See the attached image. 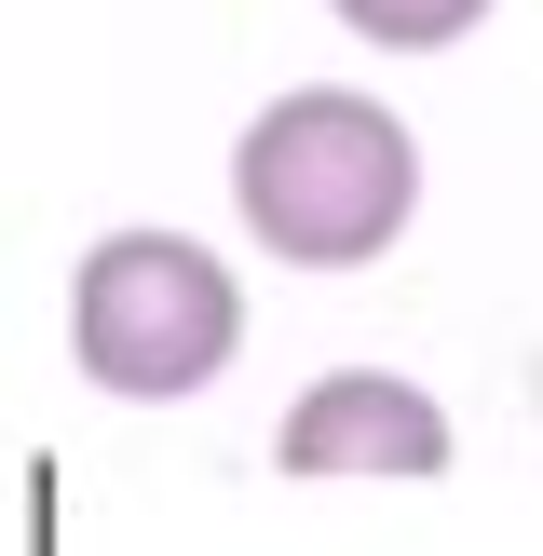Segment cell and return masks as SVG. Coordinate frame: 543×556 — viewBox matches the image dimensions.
<instances>
[{
	"mask_svg": "<svg viewBox=\"0 0 543 556\" xmlns=\"http://www.w3.org/2000/svg\"><path fill=\"white\" fill-rule=\"evenodd\" d=\"M244 353V286L190 231H109L68 271V367L123 407H190Z\"/></svg>",
	"mask_w": 543,
	"mask_h": 556,
	"instance_id": "cell-2",
	"label": "cell"
},
{
	"mask_svg": "<svg viewBox=\"0 0 543 556\" xmlns=\"http://www.w3.org/2000/svg\"><path fill=\"white\" fill-rule=\"evenodd\" d=\"M272 462L286 476H380V489H421V476H449V407L421 394V380H394V367H326L313 394L286 407V434H272Z\"/></svg>",
	"mask_w": 543,
	"mask_h": 556,
	"instance_id": "cell-3",
	"label": "cell"
},
{
	"mask_svg": "<svg viewBox=\"0 0 543 556\" xmlns=\"http://www.w3.org/2000/svg\"><path fill=\"white\" fill-rule=\"evenodd\" d=\"M231 217L286 271H367L421 217V136L353 81H299L231 136Z\"/></svg>",
	"mask_w": 543,
	"mask_h": 556,
	"instance_id": "cell-1",
	"label": "cell"
},
{
	"mask_svg": "<svg viewBox=\"0 0 543 556\" xmlns=\"http://www.w3.org/2000/svg\"><path fill=\"white\" fill-rule=\"evenodd\" d=\"M326 14H340L353 41H380V54H449V41H476L503 0H326Z\"/></svg>",
	"mask_w": 543,
	"mask_h": 556,
	"instance_id": "cell-4",
	"label": "cell"
}]
</instances>
